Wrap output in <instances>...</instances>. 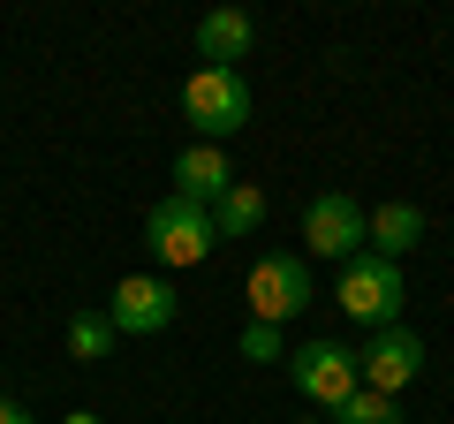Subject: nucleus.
I'll return each instance as SVG.
<instances>
[{"label": "nucleus", "mask_w": 454, "mask_h": 424, "mask_svg": "<svg viewBox=\"0 0 454 424\" xmlns=\"http://www.w3.org/2000/svg\"><path fill=\"white\" fill-rule=\"evenodd\" d=\"M227 190H235L227 145H182L175 152V197H190V205H220Z\"/></svg>", "instance_id": "1a4fd4ad"}, {"label": "nucleus", "mask_w": 454, "mask_h": 424, "mask_svg": "<svg viewBox=\"0 0 454 424\" xmlns=\"http://www.w3.org/2000/svg\"><path fill=\"white\" fill-rule=\"evenodd\" d=\"M182 122H190L197 145H227V137L250 122V83L235 68H197L182 83Z\"/></svg>", "instance_id": "7ed1b4c3"}, {"label": "nucleus", "mask_w": 454, "mask_h": 424, "mask_svg": "<svg viewBox=\"0 0 454 424\" xmlns=\"http://www.w3.org/2000/svg\"><path fill=\"white\" fill-rule=\"evenodd\" d=\"M288 379H295V394H303V402L325 409V417H333V409L364 387V379H356V357H348L340 342H303V349H288Z\"/></svg>", "instance_id": "423d86ee"}, {"label": "nucleus", "mask_w": 454, "mask_h": 424, "mask_svg": "<svg viewBox=\"0 0 454 424\" xmlns=\"http://www.w3.org/2000/svg\"><path fill=\"white\" fill-rule=\"evenodd\" d=\"M333 303L348 310L356 326H372V334L402 326V303H409L402 265H394V258H379V250H356V258L340 265V280H333Z\"/></svg>", "instance_id": "f257e3e1"}, {"label": "nucleus", "mask_w": 454, "mask_h": 424, "mask_svg": "<svg viewBox=\"0 0 454 424\" xmlns=\"http://www.w3.org/2000/svg\"><path fill=\"white\" fill-rule=\"evenodd\" d=\"M295 424H318V417H295Z\"/></svg>", "instance_id": "a211bd4d"}, {"label": "nucleus", "mask_w": 454, "mask_h": 424, "mask_svg": "<svg viewBox=\"0 0 454 424\" xmlns=\"http://www.w3.org/2000/svg\"><path fill=\"white\" fill-rule=\"evenodd\" d=\"M175 310H182V295H175L167 273H129L121 288H114L106 318H114V334H167V326H175Z\"/></svg>", "instance_id": "0eeeda50"}, {"label": "nucleus", "mask_w": 454, "mask_h": 424, "mask_svg": "<svg viewBox=\"0 0 454 424\" xmlns=\"http://www.w3.org/2000/svg\"><path fill=\"white\" fill-rule=\"evenodd\" d=\"M303 250H310V258L348 265L356 250H372V212H364L348 190H318L303 205Z\"/></svg>", "instance_id": "20e7f679"}, {"label": "nucleus", "mask_w": 454, "mask_h": 424, "mask_svg": "<svg viewBox=\"0 0 454 424\" xmlns=\"http://www.w3.org/2000/svg\"><path fill=\"white\" fill-rule=\"evenodd\" d=\"M417 372H424V342L409 326H387V334H372V349L356 357V379L372 394H394L402 402V387H417Z\"/></svg>", "instance_id": "6e6552de"}, {"label": "nucleus", "mask_w": 454, "mask_h": 424, "mask_svg": "<svg viewBox=\"0 0 454 424\" xmlns=\"http://www.w3.org/2000/svg\"><path fill=\"white\" fill-rule=\"evenodd\" d=\"M235 349H243L250 364H280V357H288V342H280V326H258V318L243 326V342H235Z\"/></svg>", "instance_id": "2eb2a0df"}, {"label": "nucleus", "mask_w": 454, "mask_h": 424, "mask_svg": "<svg viewBox=\"0 0 454 424\" xmlns=\"http://www.w3.org/2000/svg\"><path fill=\"white\" fill-rule=\"evenodd\" d=\"M333 424H402V402H394V394H372V387H356L348 402L333 409Z\"/></svg>", "instance_id": "4468645a"}, {"label": "nucleus", "mask_w": 454, "mask_h": 424, "mask_svg": "<svg viewBox=\"0 0 454 424\" xmlns=\"http://www.w3.org/2000/svg\"><path fill=\"white\" fill-rule=\"evenodd\" d=\"M243 303H250L258 326H288L295 310H310V265L288 258V250H265L243 280Z\"/></svg>", "instance_id": "39448f33"}, {"label": "nucleus", "mask_w": 454, "mask_h": 424, "mask_svg": "<svg viewBox=\"0 0 454 424\" xmlns=\"http://www.w3.org/2000/svg\"><path fill=\"white\" fill-rule=\"evenodd\" d=\"M258 228H265V190L258 182H235V190L212 205V235H220V243H243V235H258Z\"/></svg>", "instance_id": "f8f14e48"}, {"label": "nucleus", "mask_w": 454, "mask_h": 424, "mask_svg": "<svg viewBox=\"0 0 454 424\" xmlns=\"http://www.w3.org/2000/svg\"><path fill=\"white\" fill-rule=\"evenodd\" d=\"M212 243H220V235H212V205H190V197H175V190L152 205L145 250L160 258V273H190V265H205Z\"/></svg>", "instance_id": "f03ea898"}, {"label": "nucleus", "mask_w": 454, "mask_h": 424, "mask_svg": "<svg viewBox=\"0 0 454 424\" xmlns=\"http://www.w3.org/2000/svg\"><path fill=\"white\" fill-rule=\"evenodd\" d=\"M61 424H106V417H98V409H68Z\"/></svg>", "instance_id": "f3484780"}, {"label": "nucleus", "mask_w": 454, "mask_h": 424, "mask_svg": "<svg viewBox=\"0 0 454 424\" xmlns=\"http://www.w3.org/2000/svg\"><path fill=\"white\" fill-rule=\"evenodd\" d=\"M0 424H38V417H31L23 402H8V394H0Z\"/></svg>", "instance_id": "dca6fc26"}, {"label": "nucleus", "mask_w": 454, "mask_h": 424, "mask_svg": "<svg viewBox=\"0 0 454 424\" xmlns=\"http://www.w3.org/2000/svg\"><path fill=\"white\" fill-rule=\"evenodd\" d=\"M121 342L106 310H68V357L76 364H106V349Z\"/></svg>", "instance_id": "ddd939ff"}, {"label": "nucleus", "mask_w": 454, "mask_h": 424, "mask_svg": "<svg viewBox=\"0 0 454 424\" xmlns=\"http://www.w3.org/2000/svg\"><path fill=\"white\" fill-rule=\"evenodd\" d=\"M417 243H424V212L409 205V197H387V205L372 212V250H379V258H394V265H402V258H409Z\"/></svg>", "instance_id": "9b49d317"}, {"label": "nucleus", "mask_w": 454, "mask_h": 424, "mask_svg": "<svg viewBox=\"0 0 454 424\" xmlns=\"http://www.w3.org/2000/svg\"><path fill=\"white\" fill-rule=\"evenodd\" d=\"M250 38H258V23H250L243 8H212V16L197 23V61L205 68H235L250 53Z\"/></svg>", "instance_id": "9d476101"}]
</instances>
